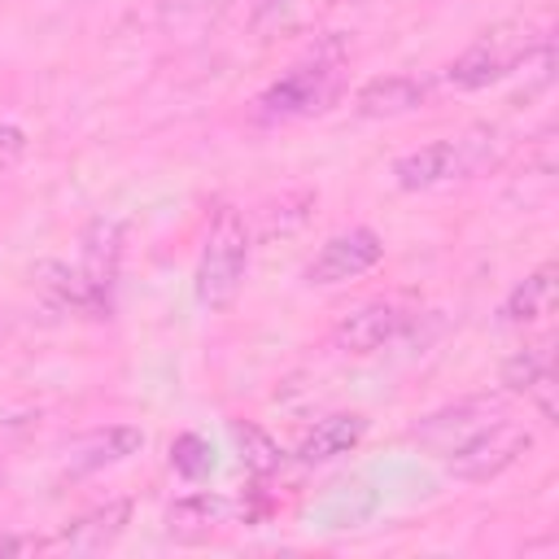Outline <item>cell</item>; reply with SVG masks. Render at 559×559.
Returning a JSON list of instances; mask_svg holds the SVG:
<instances>
[{"label":"cell","instance_id":"obj_6","mask_svg":"<svg viewBox=\"0 0 559 559\" xmlns=\"http://www.w3.org/2000/svg\"><path fill=\"white\" fill-rule=\"evenodd\" d=\"M502 415H507V397L502 393H472V397H459L450 406L428 411L411 428V441H419L432 454H450V450H459L463 441H472L480 428H489Z\"/></svg>","mask_w":559,"mask_h":559},{"label":"cell","instance_id":"obj_9","mask_svg":"<svg viewBox=\"0 0 559 559\" xmlns=\"http://www.w3.org/2000/svg\"><path fill=\"white\" fill-rule=\"evenodd\" d=\"M231 515H236V502L223 493H210V489L183 493L166 507V533L183 546H197V542H210L218 528H227Z\"/></svg>","mask_w":559,"mask_h":559},{"label":"cell","instance_id":"obj_3","mask_svg":"<svg viewBox=\"0 0 559 559\" xmlns=\"http://www.w3.org/2000/svg\"><path fill=\"white\" fill-rule=\"evenodd\" d=\"M341 66H345L341 52H310L306 61L284 70L258 96V109L266 118H310V114H323L341 96V74H345Z\"/></svg>","mask_w":559,"mask_h":559},{"label":"cell","instance_id":"obj_14","mask_svg":"<svg viewBox=\"0 0 559 559\" xmlns=\"http://www.w3.org/2000/svg\"><path fill=\"white\" fill-rule=\"evenodd\" d=\"M367 432V419L358 411H336V415H323L297 445V459L301 463H328L336 454H349Z\"/></svg>","mask_w":559,"mask_h":559},{"label":"cell","instance_id":"obj_16","mask_svg":"<svg viewBox=\"0 0 559 559\" xmlns=\"http://www.w3.org/2000/svg\"><path fill=\"white\" fill-rule=\"evenodd\" d=\"M83 271L87 275H96L100 284H109L114 280V266H118V253H122V223H114V218H96L87 231H83Z\"/></svg>","mask_w":559,"mask_h":559},{"label":"cell","instance_id":"obj_7","mask_svg":"<svg viewBox=\"0 0 559 559\" xmlns=\"http://www.w3.org/2000/svg\"><path fill=\"white\" fill-rule=\"evenodd\" d=\"M411 323H415V310H406L402 301H367V306L349 310V314L332 328V345H336L341 354L367 358V354H380L384 345L402 341Z\"/></svg>","mask_w":559,"mask_h":559},{"label":"cell","instance_id":"obj_11","mask_svg":"<svg viewBox=\"0 0 559 559\" xmlns=\"http://www.w3.org/2000/svg\"><path fill=\"white\" fill-rule=\"evenodd\" d=\"M44 297L61 310H74V314H100L105 310V293L109 284H100L96 275H87L83 266H66V262H44L35 271Z\"/></svg>","mask_w":559,"mask_h":559},{"label":"cell","instance_id":"obj_17","mask_svg":"<svg viewBox=\"0 0 559 559\" xmlns=\"http://www.w3.org/2000/svg\"><path fill=\"white\" fill-rule=\"evenodd\" d=\"M550 371V345H524V349H515L507 362H502V389L507 393H528L542 376Z\"/></svg>","mask_w":559,"mask_h":559},{"label":"cell","instance_id":"obj_4","mask_svg":"<svg viewBox=\"0 0 559 559\" xmlns=\"http://www.w3.org/2000/svg\"><path fill=\"white\" fill-rule=\"evenodd\" d=\"M493 162H498V153L485 140H472V135H463V140H432V144L411 148V153H402L393 162V183L406 188V192H428V188L480 175Z\"/></svg>","mask_w":559,"mask_h":559},{"label":"cell","instance_id":"obj_24","mask_svg":"<svg viewBox=\"0 0 559 559\" xmlns=\"http://www.w3.org/2000/svg\"><path fill=\"white\" fill-rule=\"evenodd\" d=\"M236 0H205V13H227Z\"/></svg>","mask_w":559,"mask_h":559},{"label":"cell","instance_id":"obj_18","mask_svg":"<svg viewBox=\"0 0 559 559\" xmlns=\"http://www.w3.org/2000/svg\"><path fill=\"white\" fill-rule=\"evenodd\" d=\"M231 437H236V445H240V463L253 472V476H266V472H275L280 463H284V450L258 428V424H231Z\"/></svg>","mask_w":559,"mask_h":559},{"label":"cell","instance_id":"obj_10","mask_svg":"<svg viewBox=\"0 0 559 559\" xmlns=\"http://www.w3.org/2000/svg\"><path fill=\"white\" fill-rule=\"evenodd\" d=\"M131 520V502L127 498H114L105 507H92L87 515H79L74 524H66L57 537H52V550H70V555H96L105 546H114L122 537Z\"/></svg>","mask_w":559,"mask_h":559},{"label":"cell","instance_id":"obj_2","mask_svg":"<svg viewBox=\"0 0 559 559\" xmlns=\"http://www.w3.org/2000/svg\"><path fill=\"white\" fill-rule=\"evenodd\" d=\"M249 271V223L240 210L223 205L214 210L205 240H201V258H197V301L205 310H227L240 297Z\"/></svg>","mask_w":559,"mask_h":559},{"label":"cell","instance_id":"obj_19","mask_svg":"<svg viewBox=\"0 0 559 559\" xmlns=\"http://www.w3.org/2000/svg\"><path fill=\"white\" fill-rule=\"evenodd\" d=\"M170 467H175L183 480H201V476H210V467H214V450H210V441L197 437V432L175 437V445H170Z\"/></svg>","mask_w":559,"mask_h":559},{"label":"cell","instance_id":"obj_13","mask_svg":"<svg viewBox=\"0 0 559 559\" xmlns=\"http://www.w3.org/2000/svg\"><path fill=\"white\" fill-rule=\"evenodd\" d=\"M140 450H144V432L135 424H109V428H96V432H87V437H79L70 445V472L74 476L100 472V467L127 463Z\"/></svg>","mask_w":559,"mask_h":559},{"label":"cell","instance_id":"obj_1","mask_svg":"<svg viewBox=\"0 0 559 559\" xmlns=\"http://www.w3.org/2000/svg\"><path fill=\"white\" fill-rule=\"evenodd\" d=\"M550 48V26L542 17H502L493 26H485L450 66H445V83L454 92H480L507 74H515L524 61L542 57Z\"/></svg>","mask_w":559,"mask_h":559},{"label":"cell","instance_id":"obj_15","mask_svg":"<svg viewBox=\"0 0 559 559\" xmlns=\"http://www.w3.org/2000/svg\"><path fill=\"white\" fill-rule=\"evenodd\" d=\"M555 310V266H537L533 275H524L507 301H502V323H537Z\"/></svg>","mask_w":559,"mask_h":559},{"label":"cell","instance_id":"obj_5","mask_svg":"<svg viewBox=\"0 0 559 559\" xmlns=\"http://www.w3.org/2000/svg\"><path fill=\"white\" fill-rule=\"evenodd\" d=\"M528 450H533V428L502 415V419H493L489 428H480L472 441H463L459 450H450V454H445V472H450L454 480L485 485V480L502 476L507 467H515Z\"/></svg>","mask_w":559,"mask_h":559},{"label":"cell","instance_id":"obj_21","mask_svg":"<svg viewBox=\"0 0 559 559\" xmlns=\"http://www.w3.org/2000/svg\"><path fill=\"white\" fill-rule=\"evenodd\" d=\"M22 153H26V131L4 122V127H0V170H4V166H13Z\"/></svg>","mask_w":559,"mask_h":559},{"label":"cell","instance_id":"obj_12","mask_svg":"<svg viewBox=\"0 0 559 559\" xmlns=\"http://www.w3.org/2000/svg\"><path fill=\"white\" fill-rule=\"evenodd\" d=\"M428 100V83L415 74H376L354 92L358 118H397Z\"/></svg>","mask_w":559,"mask_h":559},{"label":"cell","instance_id":"obj_20","mask_svg":"<svg viewBox=\"0 0 559 559\" xmlns=\"http://www.w3.org/2000/svg\"><path fill=\"white\" fill-rule=\"evenodd\" d=\"M524 397H533V402H537V411H542V419H546V424H555V415H559V411H555V371H546V376H542Z\"/></svg>","mask_w":559,"mask_h":559},{"label":"cell","instance_id":"obj_8","mask_svg":"<svg viewBox=\"0 0 559 559\" xmlns=\"http://www.w3.org/2000/svg\"><path fill=\"white\" fill-rule=\"evenodd\" d=\"M380 258H384V240H380L371 227L336 231V236H332V240H323V245H319V253L306 262V284L328 288V284L358 280V275H367Z\"/></svg>","mask_w":559,"mask_h":559},{"label":"cell","instance_id":"obj_22","mask_svg":"<svg viewBox=\"0 0 559 559\" xmlns=\"http://www.w3.org/2000/svg\"><path fill=\"white\" fill-rule=\"evenodd\" d=\"M26 550H35V542H26L17 533H0V555H26Z\"/></svg>","mask_w":559,"mask_h":559},{"label":"cell","instance_id":"obj_23","mask_svg":"<svg viewBox=\"0 0 559 559\" xmlns=\"http://www.w3.org/2000/svg\"><path fill=\"white\" fill-rule=\"evenodd\" d=\"M183 9H205V0H162V17H179Z\"/></svg>","mask_w":559,"mask_h":559}]
</instances>
